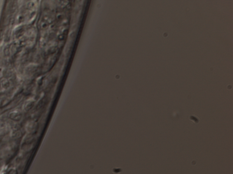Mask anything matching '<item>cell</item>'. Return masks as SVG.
Masks as SVG:
<instances>
[{"label":"cell","instance_id":"1","mask_svg":"<svg viewBox=\"0 0 233 174\" xmlns=\"http://www.w3.org/2000/svg\"><path fill=\"white\" fill-rule=\"evenodd\" d=\"M26 130L29 134H32L35 132L36 129V123L32 121H29L26 125Z\"/></svg>","mask_w":233,"mask_h":174},{"label":"cell","instance_id":"2","mask_svg":"<svg viewBox=\"0 0 233 174\" xmlns=\"http://www.w3.org/2000/svg\"><path fill=\"white\" fill-rule=\"evenodd\" d=\"M9 117L11 120L15 121H18L21 119L22 117V114L21 112L19 111H15L12 112L10 113Z\"/></svg>","mask_w":233,"mask_h":174}]
</instances>
